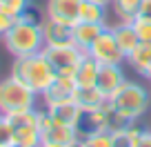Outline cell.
<instances>
[{"label":"cell","instance_id":"obj_1","mask_svg":"<svg viewBox=\"0 0 151 147\" xmlns=\"http://www.w3.org/2000/svg\"><path fill=\"white\" fill-rule=\"evenodd\" d=\"M11 76L24 83L31 91L42 96L58 78V74L51 67V62L47 60V56L42 51H38V54H27V56H16L14 65H11Z\"/></svg>","mask_w":151,"mask_h":147},{"label":"cell","instance_id":"obj_2","mask_svg":"<svg viewBox=\"0 0 151 147\" xmlns=\"http://www.w3.org/2000/svg\"><path fill=\"white\" fill-rule=\"evenodd\" d=\"M5 49L11 56H27V54H38L45 49V36H42V25L33 20L18 18L14 27L7 31L2 38Z\"/></svg>","mask_w":151,"mask_h":147},{"label":"cell","instance_id":"obj_3","mask_svg":"<svg viewBox=\"0 0 151 147\" xmlns=\"http://www.w3.org/2000/svg\"><path fill=\"white\" fill-rule=\"evenodd\" d=\"M109 105H111L113 112L120 114L124 120L136 123L147 109H149V105H151V91L147 89L145 85H140V83L127 80L118 91H116V94L111 96V98H109Z\"/></svg>","mask_w":151,"mask_h":147},{"label":"cell","instance_id":"obj_4","mask_svg":"<svg viewBox=\"0 0 151 147\" xmlns=\"http://www.w3.org/2000/svg\"><path fill=\"white\" fill-rule=\"evenodd\" d=\"M36 91H31L24 83L18 78L9 76L5 80H0V114H16V112H24V109L36 107Z\"/></svg>","mask_w":151,"mask_h":147},{"label":"cell","instance_id":"obj_5","mask_svg":"<svg viewBox=\"0 0 151 147\" xmlns=\"http://www.w3.org/2000/svg\"><path fill=\"white\" fill-rule=\"evenodd\" d=\"M40 116H42V112H38L36 107L9 114V120L14 125V145H18V147H38L40 145V134H42Z\"/></svg>","mask_w":151,"mask_h":147},{"label":"cell","instance_id":"obj_6","mask_svg":"<svg viewBox=\"0 0 151 147\" xmlns=\"http://www.w3.org/2000/svg\"><path fill=\"white\" fill-rule=\"evenodd\" d=\"M40 125H42V134H40V145H49V147H71L76 140H80L78 129L71 125H62L58 120L51 118L47 109L40 116Z\"/></svg>","mask_w":151,"mask_h":147},{"label":"cell","instance_id":"obj_7","mask_svg":"<svg viewBox=\"0 0 151 147\" xmlns=\"http://www.w3.org/2000/svg\"><path fill=\"white\" fill-rule=\"evenodd\" d=\"M42 54L47 56V60L51 62V67L56 69L58 76H69V78H73L76 69H78L82 56H85V51H82L80 47H76V45H65V47H45Z\"/></svg>","mask_w":151,"mask_h":147},{"label":"cell","instance_id":"obj_8","mask_svg":"<svg viewBox=\"0 0 151 147\" xmlns=\"http://www.w3.org/2000/svg\"><path fill=\"white\" fill-rule=\"evenodd\" d=\"M89 56H93L100 65H122V60H127V56L122 54V49L116 43V36H113L111 27H107L100 33L96 43L89 47Z\"/></svg>","mask_w":151,"mask_h":147},{"label":"cell","instance_id":"obj_9","mask_svg":"<svg viewBox=\"0 0 151 147\" xmlns=\"http://www.w3.org/2000/svg\"><path fill=\"white\" fill-rule=\"evenodd\" d=\"M42 36H45V47H65L73 45V27L65 22H58L53 18L45 16L42 22Z\"/></svg>","mask_w":151,"mask_h":147},{"label":"cell","instance_id":"obj_10","mask_svg":"<svg viewBox=\"0 0 151 147\" xmlns=\"http://www.w3.org/2000/svg\"><path fill=\"white\" fill-rule=\"evenodd\" d=\"M124 83H127V78H124L122 65H100L98 78H96V87H98L107 98H111Z\"/></svg>","mask_w":151,"mask_h":147},{"label":"cell","instance_id":"obj_11","mask_svg":"<svg viewBox=\"0 0 151 147\" xmlns=\"http://www.w3.org/2000/svg\"><path fill=\"white\" fill-rule=\"evenodd\" d=\"M82 0H47L45 5V14L47 18H53L58 22H65L73 27L78 22V11H80Z\"/></svg>","mask_w":151,"mask_h":147},{"label":"cell","instance_id":"obj_12","mask_svg":"<svg viewBox=\"0 0 151 147\" xmlns=\"http://www.w3.org/2000/svg\"><path fill=\"white\" fill-rule=\"evenodd\" d=\"M76 89H78V87H76L73 78H69V76H58L56 80L51 83V87H49V89L42 94L45 107H51V105H58V103L73 100Z\"/></svg>","mask_w":151,"mask_h":147},{"label":"cell","instance_id":"obj_13","mask_svg":"<svg viewBox=\"0 0 151 147\" xmlns=\"http://www.w3.org/2000/svg\"><path fill=\"white\" fill-rule=\"evenodd\" d=\"M107 27L109 25H104V22H82V20H78V22L73 25V45L80 47L82 51L87 54L89 47L96 43V38H98Z\"/></svg>","mask_w":151,"mask_h":147},{"label":"cell","instance_id":"obj_14","mask_svg":"<svg viewBox=\"0 0 151 147\" xmlns=\"http://www.w3.org/2000/svg\"><path fill=\"white\" fill-rule=\"evenodd\" d=\"M98 69H100V62L96 60L93 56L85 54L82 60H80V65H78V69H76V74H73L76 87H78V89H82V87H96Z\"/></svg>","mask_w":151,"mask_h":147},{"label":"cell","instance_id":"obj_15","mask_svg":"<svg viewBox=\"0 0 151 147\" xmlns=\"http://www.w3.org/2000/svg\"><path fill=\"white\" fill-rule=\"evenodd\" d=\"M47 112L51 114L53 120H58V123H62V125H71V127H76V129H78V123H80V118H82V109L78 107L73 100L51 105V107H47Z\"/></svg>","mask_w":151,"mask_h":147},{"label":"cell","instance_id":"obj_16","mask_svg":"<svg viewBox=\"0 0 151 147\" xmlns=\"http://www.w3.org/2000/svg\"><path fill=\"white\" fill-rule=\"evenodd\" d=\"M107 96L98 89V87H82V89H76L73 103L82 109V112H91V109H98L102 105H107Z\"/></svg>","mask_w":151,"mask_h":147},{"label":"cell","instance_id":"obj_17","mask_svg":"<svg viewBox=\"0 0 151 147\" xmlns=\"http://www.w3.org/2000/svg\"><path fill=\"white\" fill-rule=\"evenodd\" d=\"M111 31H113L116 43H118V47L122 49L124 56H129V54L140 45V38H138L136 29H133V22H118L116 27H111Z\"/></svg>","mask_w":151,"mask_h":147},{"label":"cell","instance_id":"obj_18","mask_svg":"<svg viewBox=\"0 0 151 147\" xmlns=\"http://www.w3.org/2000/svg\"><path fill=\"white\" fill-rule=\"evenodd\" d=\"M78 20L82 22H104L107 25V5H100L96 0H82Z\"/></svg>","mask_w":151,"mask_h":147},{"label":"cell","instance_id":"obj_19","mask_svg":"<svg viewBox=\"0 0 151 147\" xmlns=\"http://www.w3.org/2000/svg\"><path fill=\"white\" fill-rule=\"evenodd\" d=\"M127 62L138 71V74H142V76H145L147 69H149V65H151V43H140V45H138V47L127 56Z\"/></svg>","mask_w":151,"mask_h":147},{"label":"cell","instance_id":"obj_20","mask_svg":"<svg viewBox=\"0 0 151 147\" xmlns=\"http://www.w3.org/2000/svg\"><path fill=\"white\" fill-rule=\"evenodd\" d=\"M142 129L127 125V127H120L116 132H111V147H136L138 136H140Z\"/></svg>","mask_w":151,"mask_h":147},{"label":"cell","instance_id":"obj_21","mask_svg":"<svg viewBox=\"0 0 151 147\" xmlns=\"http://www.w3.org/2000/svg\"><path fill=\"white\" fill-rule=\"evenodd\" d=\"M111 5H113V11H116L120 22H133V18L140 11L142 0H113Z\"/></svg>","mask_w":151,"mask_h":147},{"label":"cell","instance_id":"obj_22","mask_svg":"<svg viewBox=\"0 0 151 147\" xmlns=\"http://www.w3.org/2000/svg\"><path fill=\"white\" fill-rule=\"evenodd\" d=\"M85 147H111V132L109 129H100V132H93L89 136L80 138Z\"/></svg>","mask_w":151,"mask_h":147},{"label":"cell","instance_id":"obj_23","mask_svg":"<svg viewBox=\"0 0 151 147\" xmlns=\"http://www.w3.org/2000/svg\"><path fill=\"white\" fill-rule=\"evenodd\" d=\"M29 5H31V0H0V9L16 16V18H20Z\"/></svg>","mask_w":151,"mask_h":147},{"label":"cell","instance_id":"obj_24","mask_svg":"<svg viewBox=\"0 0 151 147\" xmlns=\"http://www.w3.org/2000/svg\"><path fill=\"white\" fill-rule=\"evenodd\" d=\"M14 145V125H11L9 116L0 114V147Z\"/></svg>","mask_w":151,"mask_h":147},{"label":"cell","instance_id":"obj_25","mask_svg":"<svg viewBox=\"0 0 151 147\" xmlns=\"http://www.w3.org/2000/svg\"><path fill=\"white\" fill-rule=\"evenodd\" d=\"M133 29H136L140 43H151V20L133 18Z\"/></svg>","mask_w":151,"mask_h":147},{"label":"cell","instance_id":"obj_26","mask_svg":"<svg viewBox=\"0 0 151 147\" xmlns=\"http://www.w3.org/2000/svg\"><path fill=\"white\" fill-rule=\"evenodd\" d=\"M16 20H18L16 16H11V14H7V11L0 9V38H5V36H7V31L14 27Z\"/></svg>","mask_w":151,"mask_h":147},{"label":"cell","instance_id":"obj_27","mask_svg":"<svg viewBox=\"0 0 151 147\" xmlns=\"http://www.w3.org/2000/svg\"><path fill=\"white\" fill-rule=\"evenodd\" d=\"M20 18H24V20H33V22H42V20H45V18H42V11L38 9V7H31V5L24 9V14L20 16Z\"/></svg>","mask_w":151,"mask_h":147},{"label":"cell","instance_id":"obj_28","mask_svg":"<svg viewBox=\"0 0 151 147\" xmlns=\"http://www.w3.org/2000/svg\"><path fill=\"white\" fill-rule=\"evenodd\" d=\"M136 18H145V20H151V0H142L140 5V11H138Z\"/></svg>","mask_w":151,"mask_h":147},{"label":"cell","instance_id":"obj_29","mask_svg":"<svg viewBox=\"0 0 151 147\" xmlns=\"http://www.w3.org/2000/svg\"><path fill=\"white\" fill-rule=\"evenodd\" d=\"M136 147H151V132H149V129H142V132H140Z\"/></svg>","mask_w":151,"mask_h":147},{"label":"cell","instance_id":"obj_30","mask_svg":"<svg viewBox=\"0 0 151 147\" xmlns=\"http://www.w3.org/2000/svg\"><path fill=\"white\" fill-rule=\"evenodd\" d=\"M96 2H100V5H107V7H109V5L113 2V0H96Z\"/></svg>","mask_w":151,"mask_h":147},{"label":"cell","instance_id":"obj_31","mask_svg":"<svg viewBox=\"0 0 151 147\" xmlns=\"http://www.w3.org/2000/svg\"><path fill=\"white\" fill-rule=\"evenodd\" d=\"M145 78H149V80H151V65H149V69H147V74H145Z\"/></svg>","mask_w":151,"mask_h":147},{"label":"cell","instance_id":"obj_32","mask_svg":"<svg viewBox=\"0 0 151 147\" xmlns=\"http://www.w3.org/2000/svg\"><path fill=\"white\" fill-rule=\"evenodd\" d=\"M38 147H49V145H38Z\"/></svg>","mask_w":151,"mask_h":147},{"label":"cell","instance_id":"obj_33","mask_svg":"<svg viewBox=\"0 0 151 147\" xmlns=\"http://www.w3.org/2000/svg\"><path fill=\"white\" fill-rule=\"evenodd\" d=\"M9 147H18V145H9Z\"/></svg>","mask_w":151,"mask_h":147}]
</instances>
